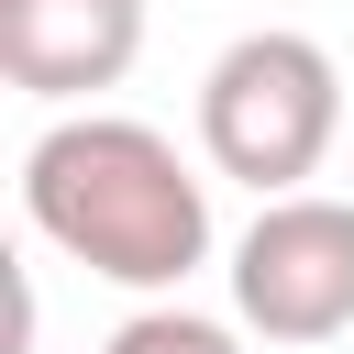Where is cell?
I'll list each match as a JSON object with an SVG mask.
<instances>
[{"label":"cell","mask_w":354,"mask_h":354,"mask_svg":"<svg viewBox=\"0 0 354 354\" xmlns=\"http://www.w3.org/2000/svg\"><path fill=\"white\" fill-rule=\"evenodd\" d=\"M22 221L111 277V288H144V299H177L199 266H210V177L133 111H66L33 133L22 155Z\"/></svg>","instance_id":"1"},{"label":"cell","mask_w":354,"mask_h":354,"mask_svg":"<svg viewBox=\"0 0 354 354\" xmlns=\"http://www.w3.org/2000/svg\"><path fill=\"white\" fill-rule=\"evenodd\" d=\"M332 133H343V66L310 33L266 22V33H232L210 55V77H199V155L221 177H243L254 199H288L299 177H321Z\"/></svg>","instance_id":"2"},{"label":"cell","mask_w":354,"mask_h":354,"mask_svg":"<svg viewBox=\"0 0 354 354\" xmlns=\"http://www.w3.org/2000/svg\"><path fill=\"white\" fill-rule=\"evenodd\" d=\"M232 321L266 343H332L354 332V199L288 188L232 243Z\"/></svg>","instance_id":"3"},{"label":"cell","mask_w":354,"mask_h":354,"mask_svg":"<svg viewBox=\"0 0 354 354\" xmlns=\"http://www.w3.org/2000/svg\"><path fill=\"white\" fill-rule=\"evenodd\" d=\"M144 55V0H0V77L33 100H100Z\"/></svg>","instance_id":"4"},{"label":"cell","mask_w":354,"mask_h":354,"mask_svg":"<svg viewBox=\"0 0 354 354\" xmlns=\"http://www.w3.org/2000/svg\"><path fill=\"white\" fill-rule=\"evenodd\" d=\"M100 354H243V332L210 321V310H188V299H144Z\"/></svg>","instance_id":"5"}]
</instances>
